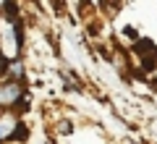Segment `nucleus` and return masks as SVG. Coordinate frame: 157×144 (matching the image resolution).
I'll list each match as a JSON object with an SVG mask.
<instances>
[{"label":"nucleus","mask_w":157,"mask_h":144,"mask_svg":"<svg viewBox=\"0 0 157 144\" xmlns=\"http://www.w3.org/2000/svg\"><path fill=\"white\" fill-rule=\"evenodd\" d=\"M24 97V89L18 84L8 81V84H0V105H13Z\"/></svg>","instance_id":"f257e3e1"},{"label":"nucleus","mask_w":157,"mask_h":144,"mask_svg":"<svg viewBox=\"0 0 157 144\" xmlns=\"http://www.w3.org/2000/svg\"><path fill=\"white\" fill-rule=\"evenodd\" d=\"M16 126H18V118H16V115H8V113H3V115H0V142L11 139L13 131H16Z\"/></svg>","instance_id":"f03ea898"},{"label":"nucleus","mask_w":157,"mask_h":144,"mask_svg":"<svg viewBox=\"0 0 157 144\" xmlns=\"http://www.w3.org/2000/svg\"><path fill=\"white\" fill-rule=\"evenodd\" d=\"M11 76H13V79H21V76H24V66H21V60L11 63Z\"/></svg>","instance_id":"7ed1b4c3"},{"label":"nucleus","mask_w":157,"mask_h":144,"mask_svg":"<svg viewBox=\"0 0 157 144\" xmlns=\"http://www.w3.org/2000/svg\"><path fill=\"white\" fill-rule=\"evenodd\" d=\"M6 68H8V63L3 60V55H0V71H6Z\"/></svg>","instance_id":"20e7f679"}]
</instances>
